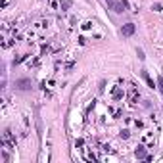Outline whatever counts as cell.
Wrapping results in <instances>:
<instances>
[{"label":"cell","instance_id":"obj_6","mask_svg":"<svg viewBox=\"0 0 163 163\" xmlns=\"http://www.w3.org/2000/svg\"><path fill=\"white\" fill-rule=\"evenodd\" d=\"M136 54H138V58H140V60H144V58H146V56H144V52H142V50H136Z\"/></svg>","mask_w":163,"mask_h":163},{"label":"cell","instance_id":"obj_7","mask_svg":"<svg viewBox=\"0 0 163 163\" xmlns=\"http://www.w3.org/2000/svg\"><path fill=\"white\" fill-rule=\"evenodd\" d=\"M157 83H159V88H161V94H163V77H159V81H157Z\"/></svg>","mask_w":163,"mask_h":163},{"label":"cell","instance_id":"obj_5","mask_svg":"<svg viewBox=\"0 0 163 163\" xmlns=\"http://www.w3.org/2000/svg\"><path fill=\"white\" fill-rule=\"evenodd\" d=\"M136 157H140V159H144V157H148V156H146V152H144L142 148H138V150H136Z\"/></svg>","mask_w":163,"mask_h":163},{"label":"cell","instance_id":"obj_2","mask_svg":"<svg viewBox=\"0 0 163 163\" xmlns=\"http://www.w3.org/2000/svg\"><path fill=\"white\" fill-rule=\"evenodd\" d=\"M15 87H17L19 90H29L31 88V81L29 79H19L17 83H15Z\"/></svg>","mask_w":163,"mask_h":163},{"label":"cell","instance_id":"obj_3","mask_svg":"<svg viewBox=\"0 0 163 163\" xmlns=\"http://www.w3.org/2000/svg\"><path fill=\"white\" fill-rule=\"evenodd\" d=\"M109 6H111V10H113V12H117V14H121V12H123V2L119 4V2H115V0H113Z\"/></svg>","mask_w":163,"mask_h":163},{"label":"cell","instance_id":"obj_8","mask_svg":"<svg viewBox=\"0 0 163 163\" xmlns=\"http://www.w3.org/2000/svg\"><path fill=\"white\" fill-rule=\"evenodd\" d=\"M106 2H108V4H111V2H113V0H106Z\"/></svg>","mask_w":163,"mask_h":163},{"label":"cell","instance_id":"obj_1","mask_svg":"<svg viewBox=\"0 0 163 163\" xmlns=\"http://www.w3.org/2000/svg\"><path fill=\"white\" fill-rule=\"evenodd\" d=\"M134 31H136V27H134L132 23H127V25L121 27V33H123V36H130V35H134Z\"/></svg>","mask_w":163,"mask_h":163},{"label":"cell","instance_id":"obj_4","mask_svg":"<svg viewBox=\"0 0 163 163\" xmlns=\"http://www.w3.org/2000/svg\"><path fill=\"white\" fill-rule=\"evenodd\" d=\"M142 79H144L146 83H148V87H150V88H154V81L150 79V75H148V73H146V71H142Z\"/></svg>","mask_w":163,"mask_h":163}]
</instances>
